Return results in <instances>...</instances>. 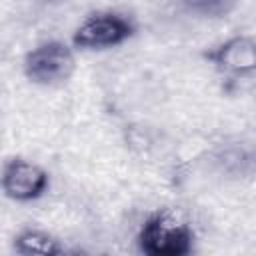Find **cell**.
<instances>
[{"label": "cell", "mask_w": 256, "mask_h": 256, "mask_svg": "<svg viewBox=\"0 0 256 256\" xmlns=\"http://www.w3.org/2000/svg\"><path fill=\"white\" fill-rule=\"evenodd\" d=\"M134 34V22L116 12H94L86 16L74 30L72 42L76 48L98 50L126 42Z\"/></svg>", "instance_id": "obj_3"}, {"label": "cell", "mask_w": 256, "mask_h": 256, "mask_svg": "<svg viewBox=\"0 0 256 256\" xmlns=\"http://www.w3.org/2000/svg\"><path fill=\"white\" fill-rule=\"evenodd\" d=\"M46 2H48V4H64L66 0H46Z\"/></svg>", "instance_id": "obj_8"}, {"label": "cell", "mask_w": 256, "mask_h": 256, "mask_svg": "<svg viewBox=\"0 0 256 256\" xmlns=\"http://www.w3.org/2000/svg\"><path fill=\"white\" fill-rule=\"evenodd\" d=\"M48 182V172L40 164L24 158L10 160L0 172L2 192L16 202L38 200L40 196H44Z\"/></svg>", "instance_id": "obj_4"}, {"label": "cell", "mask_w": 256, "mask_h": 256, "mask_svg": "<svg viewBox=\"0 0 256 256\" xmlns=\"http://www.w3.org/2000/svg\"><path fill=\"white\" fill-rule=\"evenodd\" d=\"M206 58L214 64V68L228 76V80L254 74L256 68V44L250 36L238 34L206 52Z\"/></svg>", "instance_id": "obj_5"}, {"label": "cell", "mask_w": 256, "mask_h": 256, "mask_svg": "<svg viewBox=\"0 0 256 256\" xmlns=\"http://www.w3.org/2000/svg\"><path fill=\"white\" fill-rule=\"evenodd\" d=\"M14 250L24 256H56L66 252L56 236L38 228H26L14 236Z\"/></svg>", "instance_id": "obj_6"}, {"label": "cell", "mask_w": 256, "mask_h": 256, "mask_svg": "<svg viewBox=\"0 0 256 256\" xmlns=\"http://www.w3.org/2000/svg\"><path fill=\"white\" fill-rule=\"evenodd\" d=\"M136 242L150 256H184L192 252L194 234L186 220L172 210H158L140 224Z\"/></svg>", "instance_id": "obj_1"}, {"label": "cell", "mask_w": 256, "mask_h": 256, "mask_svg": "<svg viewBox=\"0 0 256 256\" xmlns=\"http://www.w3.org/2000/svg\"><path fill=\"white\" fill-rule=\"evenodd\" d=\"M182 6L196 18L220 20L234 12L236 0H182Z\"/></svg>", "instance_id": "obj_7"}, {"label": "cell", "mask_w": 256, "mask_h": 256, "mask_svg": "<svg viewBox=\"0 0 256 256\" xmlns=\"http://www.w3.org/2000/svg\"><path fill=\"white\" fill-rule=\"evenodd\" d=\"M76 70L74 52L60 40H48L32 48L24 58V74L38 86H60Z\"/></svg>", "instance_id": "obj_2"}]
</instances>
